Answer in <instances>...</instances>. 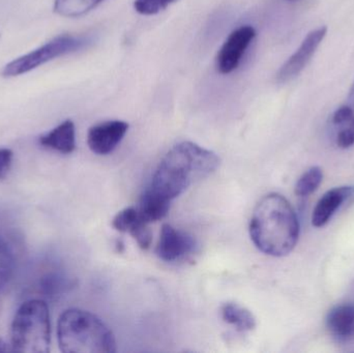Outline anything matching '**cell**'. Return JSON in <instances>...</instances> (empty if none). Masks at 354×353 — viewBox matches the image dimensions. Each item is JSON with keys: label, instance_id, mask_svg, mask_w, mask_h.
<instances>
[{"label": "cell", "instance_id": "1", "mask_svg": "<svg viewBox=\"0 0 354 353\" xmlns=\"http://www.w3.org/2000/svg\"><path fill=\"white\" fill-rule=\"evenodd\" d=\"M218 165L220 158L214 151L189 141L178 143L158 166L149 189L172 202L192 184L212 175Z\"/></svg>", "mask_w": 354, "mask_h": 353}, {"label": "cell", "instance_id": "2", "mask_svg": "<svg viewBox=\"0 0 354 353\" xmlns=\"http://www.w3.org/2000/svg\"><path fill=\"white\" fill-rule=\"evenodd\" d=\"M250 236L264 254L283 257L292 252L299 236V223L290 202L270 193L260 199L250 222Z\"/></svg>", "mask_w": 354, "mask_h": 353}, {"label": "cell", "instance_id": "3", "mask_svg": "<svg viewBox=\"0 0 354 353\" xmlns=\"http://www.w3.org/2000/svg\"><path fill=\"white\" fill-rule=\"evenodd\" d=\"M58 344L64 353H114L116 341L111 330L95 315L68 309L58 321Z\"/></svg>", "mask_w": 354, "mask_h": 353}, {"label": "cell", "instance_id": "4", "mask_svg": "<svg viewBox=\"0 0 354 353\" xmlns=\"http://www.w3.org/2000/svg\"><path fill=\"white\" fill-rule=\"evenodd\" d=\"M51 325L47 305L39 300L24 303L17 311L10 329L12 352L47 353Z\"/></svg>", "mask_w": 354, "mask_h": 353}, {"label": "cell", "instance_id": "5", "mask_svg": "<svg viewBox=\"0 0 354 353\" xmlns=\"http://www.w3.org/2000/svg\"><path fill=\"white\" fill-rule=\"evenodd\" d=\"M93 43V39L91 35L70 33L57 35L41 47L8 62L2 68L1 76L4 78H12L27 74L55 58L87 49Z\"/></svg>", "mask_w": 354, "mask_h": 353}, {"label": "cell", "instance_id": "6", "mask_svg": "<svg viewBox=\"0 0 354 353\" xmlns=\"http://www.w3.org/2000/svg\"><path fill=\"white\" fill-rule=\"evenodd\" d=\"M255 37V28L251 25H243L234 29L218 50L216 56L218 72L222 75L234 72Z\"/></svg>", "mask_w": 354, "mask_h": 353}, {"label": "cell", "instance_id": "7", "mask_svg": "<svg viewBox=\"0 0 354 353\" xmlns=\"http://www.w3.org/2000/svg\"><path fill=\"white\" fill-rule=\"evenodd\" d=\"M326 32L328 28L324 26L311 31L305 37L299 49L281 66L277 74V80L280 83H285L299 76L301 70L307 66L308 62L311 60L312 56L315 54L316 50L326 37Z\"/></svg>", "mask_w": 354, "mask_h": 353}, {"label": "cell", "instance_id": "8", "mask_svg": "<svg viewBox=\"0 0 354 353\" xmlns=\"http://www.w3.org/2000/svg\"><path fill=\"white\" fill-rule=\"evenodd\" d=\"M128 130V122L122 120L101 122L89 128L87 144L97 155H109L122 142Z\"/></svg>", "mask_w": 354, "mask_h": 353}, {"label": "cell", "instance_id": "9", "mask_svg": "<svg viewBox=\"0 0 354 353\" xmlns=\"http://www.w3.org/2000/svg\"><path fill=\"white\" fill-rule=\"evenodd\" d=\"M195 248V240L185 232L177 230L170 224H164L158 242V256L162 260L171 263L183 258Z\"/></svg>", "mask_w": 354, "mask_h": 353}, {"label": "cell", "instance_id": "10", "mask_svg": "<svg viewBox=\"0 0 354 353\" xmlns=\"http://www.w3.org/2000/svg\"><path fill=\"white\" fill-rule=\"evenodd\" d=\"M353 187H340L328 191L316 204L312 215V224L315 227H324L330 222L342 203L353 194Z\"/></svg>", "mask_w": 354, "mask_h": 353}, {"label": "cell", "instance_id": "11", "mask_svg": "<svg viewBox=\"0 0 354 353\" xmlns=\"http://www.w3.org/2000/svg\"><path fill=\"white\" fill-rule=\"evenodd\" d=\"M39 143L46 149L60 153H73L76 149V128L72 120H64L47 134L39 137Z\"/></svg>", "mask_w": 354, "mask_h": 353}, {"label": "cell", "instance_id": "12", "mask_svg": "<svg viewBox=\"0 0 354 353\" xmlns=\"http://www.w3.org/2000/svg\"><path fill=\"white\" fill-rule=\"evenodd\" d=\"M326 327L337 339L347 340L354 334V307L341 305L328 313Z\"/></svg>", "mask_w": 354, "mask_h": 353}, {"label": "cell", "instance_id": "13", "mask_svg": "<svg viewBox=\"0 0 354 353\" xmlns=\"http://www.w3.org/2000/svg\"><path fill=\"white\" fill-rule=\"evenodd\" d=\"M171 202L153 193L149 188L141 197L140 204L137 207L139 215L147 223L160 221L167 216Z\"/></svg>", "mask_w": 354, "mask_h": 353}, {"label": "cell", "instance_id": "14", "mask_svg": "<svg viewBox=\"0 0 354 353\" xmlns=\"http://www.w3.org/2000/svg\"><path fill=\"white\" fill-rule=\"evenodd\" d=\"M222 318L225 323L233 325L241 333L253 331L256 327V319L254 315L245 307L234 303H227L221 308Z\"/></svg>", "mask_w": 354, "mask_h": 353}, {"label": "cell", "instance_id": "15", "mask_svg": "<svg viewBox=\"0 0 354 353\" xmlns=\"http://www.w3.org/2000/svg\"><path fill=\"white\" fill-rule=\"evenodd\" d=\"M105 0H54V10L59 16L78 18L88 14Z\"/></svg>", "mask_w": 354, "mask_h": 353}, {"label": "cell", "instance_id": "16", "mask_svg": "<svg viewBox=\"0 0 354 353\" xmlns=\"http://www.w3.org/2000/svg\"><path fill=\"white\" fill-rule=\"evenodd\" d=\"M322 178H324V172H322V168L317 167V166L310 168L297 182L295 194L299 197L309 196L317 190L318 187L322 184Z\"/></svg>", "mask_w": 354, "mask_h": 353}, {"label": "cell", "instance_id": "17", "mask_svg": "<svg viewBox=\"0 0 354 353\" xmlns=\"http://www.w3.org/2000/svg\"><path fill=\"white\" fill-rule=\"evenodd\" d=\"M14 255L3 238H0V290L8 283L14 271Z\"/></svg>", "mask_w": 354, "mask_h": 353}, {"label": "cell", "instance_id": "18", "mask_svg": "<svg viewBox=\"0 0 354 353\" xmlns=\"http://www.w3.org/2000/svg\"><path fill=\"white\" fill-rule=\"evenodd\" d=\"M141 219L137 207H127L118 213L112 221V226L120 232H130Z\"/></svg>", "mask_w": 354, "mask_h": 353}, {"label": "cell", "instance_id": "19", "mask_svg": "<svg viewBox=\"0 0 354 353\" xmlns=\"http://www.w3.org/2000/svg\"><path fill=\"white\" fill-rule=\"evenodd\" d=\"M177 0H135L134 8L139 14L153 16L167 8Z\"/></svg>", "mask_w": 354, "mask_h": 353}, {"label": "cell", "instance_id": "20", "mask_svg": "<svg viewBox=\"0 0 354 353\" xmlns=\"http://www.w3.org/2000/svg\"><path fill=\"white\" fill-rule=\"evenodd\" d=\"M333 122L337 126L345 124H354L353 110L347 106L339 108L333 116Z\"/></svg>", "mask_w": 354, "mask_h": 353}, {"label": "cell", "instance_id": "21", "mask_svg": "<svg viewBox=\"0 0 354 353\" xmlns=\"http://www.w3.org/2000/svg\"><path fill=\"white\" fill-rule=\"evenodd\" d=\"M12 151L8 149H0V180L6 178L12 167Z\"/></svg>", "mask_w": 354, "mask_h": 353}, {"label": "cell", "instance_id": "22", "mask_svg": "<svg viewBox=\"0 0 354 353\" xmlns=\"http://www.w3.org/2000/svg\"><path fill=\"white\" fill-rule=\"evenodd\" d=\"M339 146L341 149H348L354 144V126L349 128L341 131L337 138Z\"/></svg>", "mask_w": 354, "mask_h": 353}, {"label": "cell", "instance_id": "23", "mask_svg": "<svg viewBox=\"0 0 354 353\" xmlns=\"http://www.w3.org/2000/svg\"><path fill=\"white\" fill-rule=\"evenodd\" d=\"M10 350H8V345L6 343L0 340V352H10ZM12 352V350H10Z\"/></svg>", "mask_w": 354, "mask_h": 353}, {"label": "cell", "instance_id": "24", "mask_svg": "<svg viewBox=\"0 0 354 353\" xmlns=\"http://www.w3.org/2000/svg\"><path fill=\"white\" fill-rule=\"evenodd\" d=\"M349 97H351V99H353V101H354V83H353V87H351V95H349Z\"/></svg>", "mask_w": 354, "mask_h": 353}, {"label": "cell", "instance_id": "25", "mask_svg": "<svg viewBox=\"0 0 354 353\" xmlns=\"http://www.w3.org/2000/svg\"><path fill=\"white\" fill-rule=\"evenodd\" d=\"M286 1L295 2V1H299V0H286Z\"/></svg>", "mask_w": 354, "mask_h": 353}]
</instances>
